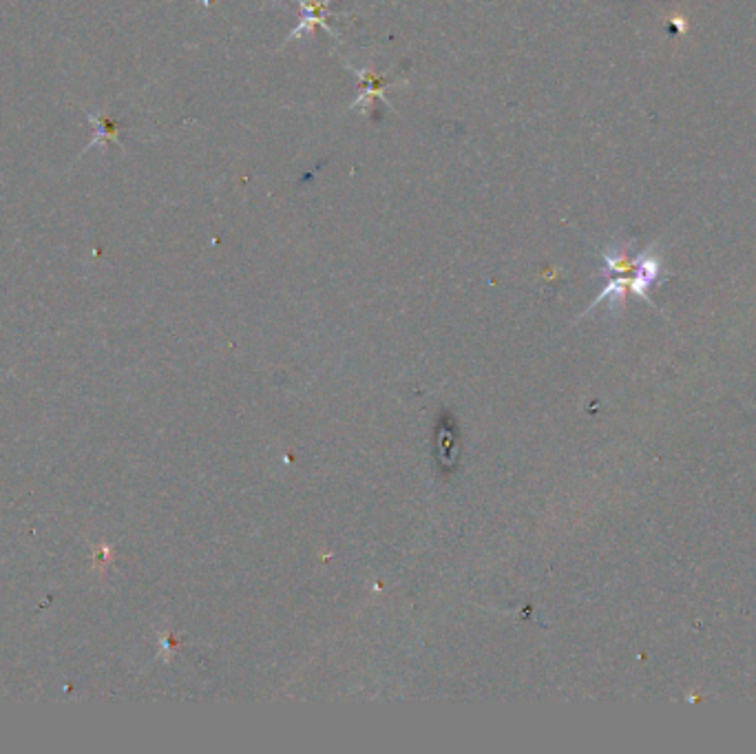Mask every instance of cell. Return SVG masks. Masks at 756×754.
Returning <instances> with one entry per match:
<instances>
[{"instance_id":"6da1fadb","label":"cell","mask_w":756,"mask_h":754,"mask_svg":"<svg viewBox=\"0 0 756 754\" xmlns=\"http://www.w3.org/2000/svg\"><path fill=\"white\" fill-rule=\"evenodd\" d=\"M345 67H348V69L354 73V76L359 78V98H356V100L350 104V109L363 107V111H367V107H372V104L378 102V100L385 102V104H387V109H392V104L385 100V89L398 87V85H405V82H407V80H396V78L390 80V78H385V76H381V73H376V71L370 69V67L356 69V67L350 65V62H348V65H345Z\"/></svg>"},{"instance_id":"7a4b0ae2","label":"cell","mask_w":756,"mask_h":754,"mask_svg":"<svg viewBox=\"0 0 756 754\" xmlns=\"http://www.w3.org/2000/svg\"><path fill=\"white\" fill-rule=\"evenodd\" d=\"M297 3H299V7H301L299 25L290 31L288 38H286V43H283V45H288L290 40L299 38L301 34H310V31H312L314 27L325 29L334 40H341L339 34H336V31L330 27V20L341 18V16H343V14H330V12H328L330 5H332V0H297Z\"/></svg>"}]
</instances>
